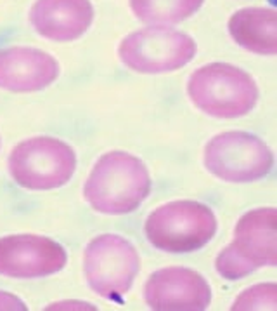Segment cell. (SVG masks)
Masks as SVG:
<instances>
[{"label":"cell","mask_w":277,"mask_h":311,"mask_svg":"<svg viewBox=\"0 0 277 311\" xmlns=\"http://www.w3.org/2000/svg\"><path fill=\"white\" fill-rule=\"evenodd\" d=\"M197 54V43L171 26L146 25L127 35L118 46L123 66L140 75H165L187 66Z\"/></svg>","instance_id":"5b68a950"},{"label":"cell","mask_w":277,"mask_h":311,"mask_svg":"<svg viewBox=\"0 0 277 311\" xmlns=\"http://www.w3.org/2000/svg\"><path fill=\"white\" fill-rule=\"evenodd\" d=\"M47 311L52 309H97L92 303H87V301H78V299H71V301H56V303H51L49 306H45Z\"/></svg>","instance_id":"ac0fdd59"},{"label":"cell","mask_w":277,"mask_h":311,"mask_svg":"<svg viewBox=\"0 0 277 311\" xmlns=\"http://www.w3.org/2000/svg\"><path fill=\"white\" fill-rule=\"evenodd\" d=\"M232 247L257 270L277 264V210L258 207L237 219L232 233Z\"/></svg>","instance_id":"7c38bea8"},{"label":"cell","mask_w":277,"mask_h":311,"mask_svg":"<svg viewBox=\"0 0 277 311\" xmlns=\"http://www.w3.org/2000/svg\"><path fill=\"white\" fill-rule=\"evenodd\" d=\"M218 230L210 205L197 200H171L156 207L144 221V235L156 251L191 254L206 247Z\"/></svg>","instance_id":"3957f363"},{"label":"cell","mask_w":277,"mask_h":311,"mask_svg":"<svg viewBox=\"0 0 277 311\" xmlns=\"http://www.w3.org/2000/svg\"><path fill=\"white\" fill-rule=\"evenodd\" d=\"M151 188V172L139 157L113 150L95 160L83 185V198L99 214L127 216L146 202Z\"/></svg>","instance_id":"6da1fadb"},{"label":"cell","mask_w":277,"mask_h":311,"mask_svg":"<svg viewBox=\"0 0 277 311\" xmlns=\"http://www.w3.org/2000/svg\"><path fill=\"white\" fill-rule=\"evenodd\" d=\"M66 249L56 240L35 233L0 236V277L12 280L47 278L64 270Z\"/></svg>","instance_id":"ba28073f"},{"label":"cell","mask_w":277,"mask_h":311,"mask_svg":"<svg viewBox=\"0 0 277 311\" xmlns=\"http://www.w3.org/2000/svg\"><path fill=\"white\" fill-rule=\"evenodd\" d=\"M0 144H2V141H0Z\"/></svg>","instance_id":"d6986e66"},{"label":"cell","mask_w":277,"mask_h":311,"mask_svg":"<svg viewBox=\"0 0 277 311\" xmlns=\"http://www.w3.org/2000/svg\"><path fill=\"white\" fill-rule=\"evenodd\" d=\"M187 98L201 113L220 120L246 117L260 98L257 80L232 63L203 64L187 78Z\"/></svg>","instance_id":"7a4b0ae2"},{"label":"cell","mask_w":277,"mask_h":311,"mask_svg":"<svg viewBox=\"0 0 277 311\" xmlns=\"http://www.w3.org/2000/svg\"><path fill=\"white\" fill-rule=\"evenodd\" d=\"M28 306L24 304L23 299L17 296L11 294V292L0 291V311H24Z\"/></svg>","instance_id":"e0dca14e"},{"label":"cell","mask_w":277,"mask_h":311,"mask_svg":"<svg viewBox=\"0 0 277 311\" xmlns=\"http://www.w3.org/2000/svg\"><path fill=\"white\" fill-rule=\"evenodd\" d=\"M274 162L269 144L246 130H225L213 136L203 150L205 169L231 185L260 181L272 172Z\"/></svg>","instance_id":"8992f818"},{"label":"cell","mask_w":277,"mask_h":311,"mask_svg":"<svg viewBox=\"0 0 277 311\" xmlns=\"http://www.w3.org/2000/svg\"><path fill=\"white\" fill-rule=\"evenodd\" d=\"M277 14L274 7H243L227 21L231 38L244 51L257 56H275Z\"/></svg>","instance_id":"4fadbf2b"},{"label":"cell","mask_w":277,"mask_h":311,"mask_svg":"<svg viewBox=\"0 0 277 311\" xmlns=\"http://www.w3.org/2000/svg\"><path fill=\"white\" fill-rule=\"evenodd\" d=\"M277 308V285L274 282H263L244 288L232 301V311H275Z\"/></svg>","instance_id":"9a60e30c"},{"label":"cell","mask_w":277,"mask_h":311,"mask_svg":"<svg viewBox=\"0 0 277 311\" xmlns=\"http://www.w3.org/2000/svg\"><path fill=\"white\" fill-rule=\"evenodd\" d=\"M135 245L116 233L97 235L83 251V275L92 292L108 301H120L130 292L140 271Z\"/></svg>","instance_id":"52a82bcc"},{"label":"cell","mask_w":277,"mask_h":311,"mask_svg":"<svg viewBox=\"0 0 277 311\" xmlns=\"http://www.w3.org/2000/svg\"><path fill=\"white\" fill-rule=\"evenodd\" d=\"M205 0H129L130 11L140 23L175 26L203 7Z\"/></svg>","instance_id":"5bb4252c"},{"label":"cell","mask_w":277,"mask_h":311,"mask_svg":"<svg viewBox=\"0 0 277 311\" xmlns=\"http://www.w3.org/2000/svg\"><path fill=\"white\" fill-rule=\"evenodd\" d=\"M77 153L54 136H33L9 153L12 181L28 191H52L68 185L77 172Z\"/></svg>","instance_id":"277c9868"},{"label":"cell","mask_w":277,"mask_h":311,"mask_svg":"<svg viewBox=\"0 0 277 311\" xmlns=\"http://www.w3.org/2000/svg\"><path fill=\"white\" fill-rule=\"evenodd\" d=\"M215 270H217V273L222 278L229 280V282H236V280H241L257 271V268L251 262L246 261L231 243L217 254V257H215Z\"/></svg>","instance_id":"2e32d148"},{"label":"cell","mask_w":277,"mask_h":311,"mask_svg":"<svg viewBox=\"0 0 277 311\" xmlns=\"http://www.w3.org/2000/svg\"><path fill=\"white\" fill-rule=\"evenodd\" d=\"M90 0H35L30 7V25L51 42L68 43L82 38L94 23Z\"/></svg>","instance_id":"8fae6325"},{"label":"cell","mask_w":277,"mask_h":311,"mask_svg":"<svg viewBox=\"0 0 277 311\" xmlns=\"http://www.w3.org/2000/svg\"><path fill=\"white\" fill-rule=\"evenodd\" d=\"M61 66L51 52L30 46L0 49V89L28 94L51 87L59 78Z\"/></svg>","instance_id":"30bf717a"},{"label":"cell","mask_w":277,"mask_h":311,"mask_svg":"<svg viewBox=\"0 0 277 311\" xmlns=\"http://www.w3.org/2000/svg\"><path fill=\"white\" fill-rule=\"evenodd\" d=\"M144 301L155 311H203L212 304V287L199 271L166 266L149 275Z\"/></svg>","instance_id":"9c48e42d"}]
</instances>
